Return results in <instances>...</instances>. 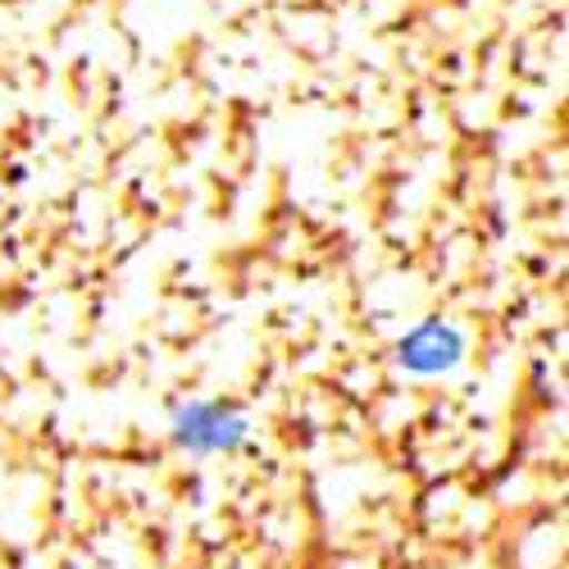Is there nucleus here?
Masks as SVG:
<instances>
[{"instance_id": "nucleus-1", "label": "nucleus", "mask_w": 569, "mask_h": 569, "mask_svg": "<svg viewBox=\"0 0 569 569\" xmlns=\"http://www.w3.org/2000/svg\"><path fill=\"white\" fill-rule=\"evenodd\" d=\"M169 438L178 451L210 460V456H232L251 442V415L223 397H192L178 401L169 415Z\"/></svg>"}, {"instance_id": "nucleus-2", "label": "nucleus", "mask_w": 569, "mask_h": 569, "mask_svg": "<svg viewBox=\"0 0 569 569\" xmlns=\"http://www.w3.org/2000/svg\"><path fill=\"white\" fill-rule=\"evenodd\" d=\"M465 351H469V338H465L460 323H451V319H419L410 333L397 338L392 360L410 378H442V373L460 369Z\"/></svg>"}]
</instances>
